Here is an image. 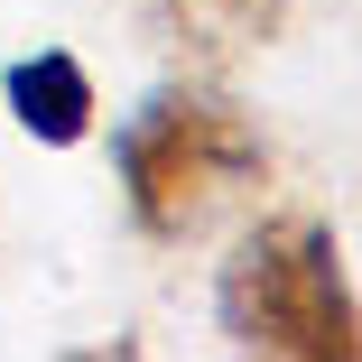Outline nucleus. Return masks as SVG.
<instances>
[{"label":"nucleus","instance_id":"nucleus-1","mask_svg":"<svg viewBox=\"0 0 362 362\" xmlns=\"http://www.w3.org/2000/svg\"><path fill=\"white\" fill-rule=\"evenodd\" d=\"M112 177L139 242H195L223 204H242L269 177V139L223 84L177 75L112 130Z\"/></svg>","mask_w":362,"mask_h":362},{"label":"nucleus","instance_id":"nucleus-2","mask_svg":"<svg viewBox=\"0 0 362 362\" xmlns=\"http://www.w3.org/2000/svg\"><path fill=\"white\" fill-rule=\"evenodd\" d=\"M214 325L233 353H260V362H353L362 316H353L344 242L316 214H279V223L242 233L214 279Z\"/></svg>","mask_w":362,"mask_h":362},{"label":"nucleus","instance_id":"nucleus-3","mask_svg":"<svg viewBox=\"0 0 362 362\" xmlns=\"http://www.w3.org/2000/svg\"><path fill=\"white\" fill-rule=\"evenodd\" d=\"M288 19H298V0H149V37L186 75H223V65L279 47Z\"/></svg>","mask_w":362,"mask_h":362},{"label":"nucleus","instance_id":"nucleus-4","mask_svg":"<svg viewBox=\"0 0 362 362\" xmlns=\"http://www.w3.org/2000/svg\"><path fill=\"white\" fill-rule=\"evenodd\" d=\"M0 103H10V121L37 139V149H75V139H93V75L84 56L65 47H37V56H10V75H0Z\"/></svg>","mask_w":362,"mask_h":362}]
</instances>
